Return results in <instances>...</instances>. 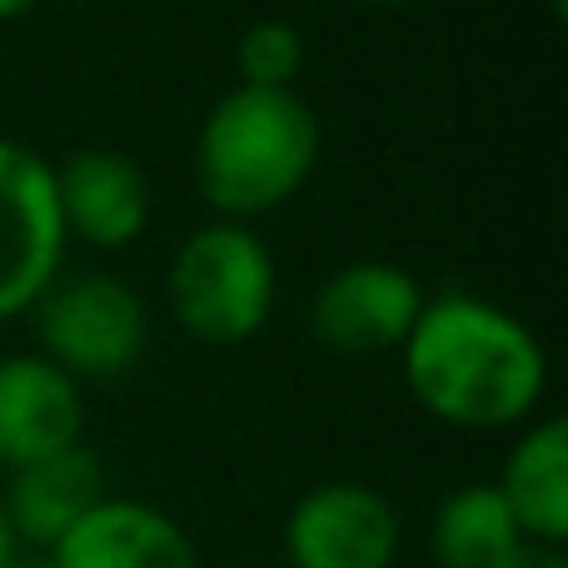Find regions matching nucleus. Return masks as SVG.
I'll return each instance as SVG.
<instances>
[{
	"instance_id": "19",
	"label": "nucleus",
	"mask_w": 568,
	"mask_h": 568,
	"mask_svg": "<svg viewBox=\"0 0 568 568\" xmlns=\"http://www.w3.org/2000/svg\"><path fill=\"white\" fill-rule=\"evenodd\" d=\"M379 6H399V0H379Z\"/></svg>"
},
{
	"instance_id": "2",
	"label": "nucleus",
	"mask_w": 568,
	"mask_h": 568,
	"mask_svg": "<svg viewBox=\"0 0 568 568\" xmlns=\"http://www.w3.org/2000/svg\"><path fill=\"white\" fill-rule=\"evenodd\" d=\"M320 160V120L294 90L240 85L210 110L195 140V185L225 220H250L300 195Z\"/></svg>"
},
{
	"instance_id": "8",
	"label": "nucleus",
	"mask_w": 568,
	"mask_h": 568,
	"mask_svg": "<svg viewBox=\"0 0 568 568\" xmlns=\"http://www.w3.org/2000/svg\"><path fill=\"white\" fill-rule=\"evenodd\" d=\"M80 429L85 399L65 369H55L45 354L0 359V464L10 474L80 449Z\"/></svg>"
},
{
	"instance_id": "11",
	"label": "nucleus",
	"mask_w": 568,
	"mask_h": 568,
	"mask_svg": "<svg viewBox=\"0 0 568 568\" xmlns=\"http://www.w3.org/2000/svg\"><path fill=\"white\" fill-rule=\"evenodd\" d=\"M100 499H105L100 459L90 449H65L55 459L26 464V469L10 474V489L0 499V509H6L20 544L55 549Z\"/></svg>"
},
{
	"instance_id": "4",
	"label": "nucleus",
	"mask_w": 568,
	"mask_h": 568,
	"mask_svg": "<svg viewBox=\"0 0 568 568\" xmlns=\"http://www.w3.org/2000/svg\"><path fill=\"white\" fill-rule=\"evenodd\" d=\"M36 334L45 344V359L55 369L90 374V379H115L145 354L150 320L145 304L130 284L110 275H80L50 284L36 304Z\"/></svg>"
},
{
	"instance_id": "6",
	"label": "nucleus",
	"mask_w": 568,
	"mask_h": 568,
	"mask_svg": "<svg viewBox=\"0 0 568 568\" xmlns=\"http://www.w3.org/2000/svg\"><path fill=\"white\" fill-rule=\"evenodd\" d=\"M290 568H394L399 514L369 484H320L284 519Z\"/></svg>"
},
{
	"instance_id": "10",
	"label": "nucleus",
	"mask_w": 568,
	"mask_h": 568,
	"mask_svg": "<svg viewBox=\"0 0 568 568\" xmlns=\"http://www.w3.org/2000/svg\"><path fill=\"white\" fill-rule=\"evenodd\" d=\"M55 200L65 240H85L95 250L135 245L150 225V185L140 165L115 150H80L55 170Z\"/></svg>"
},
{
	"instance_id": "1",
	"label": "nucleus",
	"mask_w": 568,
	"mask_h": 568,
	"mask_svg": "<svg viewBox=\"0 0 568 568\" xmlns=\"http://www.w3.org/2000/svg\"><path fill=\"white\" fill-rule=\"evenodd\" d=\"M399 349L409 394L454 429L524 424L549 389V359L534 329L474 294L424 300Z\"/></svg>"
},
{
	"instance_id": "9",
	"label": "nucleus",
	"mask_w": 568,
	"mask_h": 568,
	"mask_svg": "<svg viewBox=\"0 0 568 568\" xmlns=\"http://www.w3.org/2000/svg\"><path fill=\"white\" fill-rule=\"evenodd\" d=\"M50 568H200L190 534L140 499H100L50 549Z\"/></svg>"
},
{
	"instance_id": "14",
	"label": "nucleus",
	"mask_w": 568,
	"mask_h": 568,
	"mask_svg": "<svg viewBox=\"0 0 568 568\" xmlns=\"http://www.w3.org/2000/svg\"><path fill=\"white\" fill-rule=\"evenodd\" d=\"M240 80L255 90H290L304 65V40L284 20H255L235 45Z\"/></svg>"
},
{
	"instance_id": "16",
	"label": "nucleus",
	"mask_w": 568,
	"mask_h": 568,
	"mask_svg": "<svg viewBox=\"0 0 568 568\" xmlns=\"http://www.w3.org/2000/svg\"><path fill=\"white\" fill-rule=\"evenodd\" d=\"M16 564H20V539H16V529H10L6 509H0V568H16Z\"/></svg>"
},
{
	"instance_id": "13",
	"label": "nucleus",
	"mask_w": 568,
	"mask_h": 568,
	"mask_svg": "<svg viewBox=\"0 0 568 568\" xmlns=\"http://www.w3.org/2000/svg\"><path fill=\"white\" fill-rule=\"evenodd\" d=\"M509 504L494 484H464L434 509L429 524V554L439 568H494L519 544Z\"/></svg>"
},
{
	"instance_id": "18",
	"label": "nucleus",
	"mask_w": 568,
	"mask_h": 568,
	"mask_svg": "<svg viewBox=\"0 0 568 568\" xmlns=\"http://www.w3.org/2000/svg\"><path fill=\"white\" fill-rule=\"evenodd\" d=\"M16 568H50V564H16Z\"/></svg>"
},
{
	"instance_id": "15",
	"label": "nucleus",
	"mask_w": 568,
	"mask_h": 568,
	"mask_svg": "<svg viewBox=\"0 0 568 568\" xmlns=\"http://www.w3.org/2000/svg\"><path fill=\"white\" fill-rule=\"evenodd\" d=\"M494 568H568L564 559V549H549V544H529V539H519L509 554H504Z\"/></svg>"
},
{
	"instance_id": "3",
	"label": "nucleus",
	"mask_w": 568,
	"mask_h": 568,
	"mask_svg": "<svg viewBox=\"0 0 568 568\" xmlns=\"http://www.w3.org/2000/svg\"><path fill=\"white\" fill-rule=\"evenodd\" d=\"M165 294L190 339L230 349L265 329L275 310V255L255 230L220 220L175 250Z\"/></svg>"
},
{
	"instance_id": "17",
	"label": "nucleus",
	"mask_w": 568,
	"mask_h": 568,
	"mask_svg": "<svg viewBox=\"0 0 568 568\" xmlns=\"http://www.w3.org/2000/svg\"><path fill=\"white\" fill-rule=\"evenodd\" d=\"M40 0H0V20H16V16H26V10H36Z\"/></svg>"
},
{
	"instance_id": "7",
	"label": "nucleus",
	"mask_w": 568,
	"mask_h": 568,
	"mask_svg": "<svg viewBox=\"0 0 568 568\" xmlns=\"http://www.w3.org/2000/svg\"><path fill=\"white\" fill-rule=\"evenodd\" d=\"M424 310V290L409 280V270L384 265V260H359V265L334 270L314 294V339L344 359L399 349L409 339L414 320Z\"/></svg>"
},
{
	"instance_id": "12",
	"label": "nucleus",
	"mask_w": 568,
	"mask_h": 568,
	"mask_svg": "<svg viewBox=\"0 0 568 568\" xmlns=\"http://www.w3.org/2000/svg\"><path fill=\"white\" fill-rule=\"evenodd\" d=\"M529 544L564 549L568 539V424L544 419L509 449L504 479L494 484Z\"/></svg>"
},
{
	"instance_id": "5",
	"label": "nucleus",
	"mask_w": 568,
	"mask_h": 568,
	"mask_svg": "<svg viewBox=\"0 0 568 568\" xmlns=\"http://www.w3.org/2000/svg\"><path fill=\"white\" fill-rule=\"evenodd\" d=\"M65 255L55 170L30 145L0 140V320L26 314L55 284Z\"/></svg>"
}]
</instances>
